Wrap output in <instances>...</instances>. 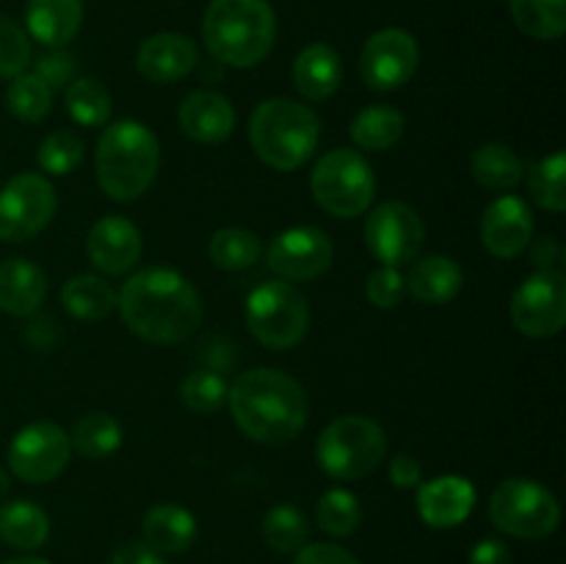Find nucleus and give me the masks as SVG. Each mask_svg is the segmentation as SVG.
Here are the masks:
<instances>
[{"label": "nucleus", "mask_w": 566, "mask_h": 564, "mask_svg": "<svg viewBox=\"0 0 566 564\" xmlns=\"http://www.w3.org/2000/svg\"><path fill=\"white\" fill-rule=\"evenodd\" d=\"M470 171L481 186L492 188V191H509V188L520 186L525 175L523 160L506 144H484L475 149L470 158Z\"/></svg>", "instance_id": "29"}, {"label": "nucleus", "mask_w": 566, "mask_h": 564, "mask_svg": "<svg viewBox=\"0 0 566 564\" xmlns=\"http://www.w3.org/2000/svg\"><path fill=\"white\" fill-rule=\"evenodd\" d=\"M202 36L216 61L235 70L258 66L276 39V17L269 0H210Z\"/></svg>", "instance_id": "4"}, {"label": "nucleus", "mask_w": 566, "mask_h": 564, "mask_svg": "<svg viewBox=\"0 0 566 564\" xmlns=\"http://www.w3.org/2000/svg\"><path fill=\"white\" fill-rule=\"evenodd\" d=\"M335 247L324 230L313 224L287 227L269 243V265L285 282H313L329 271Z\"/></svg>", "instance_id": "15"}, {"label": "nucleus", "mask_w": 566, "mask_h": 564, "mask_svg": "<svg viewBox=\"0 0 566 564\" xmlns=\"http://www.w3.org/2000/svg\"><path fill=\"white\" fill-rule=\"evenodd\" d=\"M260 252H263L260 238L252 230H243V227H224L208 243L210 260L224 271L252 269L260 260Z\"/></svg>", "instance_id": "33"}, {"label": "nucleus", "mask_w": 566, "mask_h": 564, "mask_svg": "<svg viewBox=\"0 0 566 564\" xmlns=\"http://www.w3.org/2000/svg\"><path fill=\"white\" fill-rule=\"evenodd\" d=\"M343 61L332 44L315 42L304 48L293 61V83L310 103H324L340 88Z\"/></svg>", "instance_id": "22"}, {"label": "nucleus", "mask_w": 566, "mask_h": 564, "mask_svg": "<svg viewBox=\"0 0 566 564\" xmlns=\"http://www.w3.org/2000/svg\"><path fill=\"white\" fill-rule=\"evenodd\" d=\"M75 55L64 48H50V53L36 59V75L42 77L50 88L70 86V83L75 81Z\"/></svg>", "instance_id": "42"}, {"label": "nucleus", "mask_w": 566, "mask_h": 564, "mask_svg": "<svg viewBox=\"0 0 566 564\" xmlns=\"http://www.w3.org/2000/svg\"><path fill=\"white\" fill-rule=\"evenodd\" d=\"M365 296L379 310H392L407 296V276L392 265H381L365 282Z\"/></svg>", "instance_id": "41"}, {"label": "nucleus", "mask_w": 566, "mask_h": 564, "mask_svg": "<svg viewBox=\"0 0 566 564\" xmlns=\"http://www.w3.org/2000/svg\"><path fill=\"white\" fill-rule=\"evenodd\" d=\"M39 169L48 175L66 177L77 169L83 160V138L75 130H53L50 136L42 138L36 149Z\"/></svg>", "instance_id": "39"}, {"label": "nucleus", "mask_w": 566, "mask_h": 564, "mask_svg": "<svg viewBox=\"0 0 566 564\" xmlns=\"http://www.w3.org/2000/svg\"><path fill=\"white\" fill-rule=\"evenodd\" d=\"M144 542L153 551L186 553L197 540V518L180 503H155L142 520Z\"/></svg>", "instance_id": "25"}, {"label": "nucleus", "mask_w": 566, "mask_h": 564, "mask_svg": "<svg viewBox=\"0 0 566 564\" xmlns=\"http://www.w3.org/2000/svg\"><path fill=\"white\" fill-rule=\"evenodd\" d=\"M528 191L539 208L551 213L566 210V155L553 153L542 158L528 175Z\"/></svg>", "instance_id": "37"}, {"label": "nucleus", "mask_w": 566, "mask_h": 564, "mask_svg": "<svg viewBox=\"0 0 566 564\" xmlns=\"http://www.w3.org/2000/svg\"><path fill=\"white\" fill-rule=\"evenodd\" d=\"M490 520L501 534L545 540L562 523L558 498L534 479H506L490 498Z\"/></svg>", "instance_id": "9"}, {"label": "nucleus", "mask_w": 566, "mask_h": 564, "mask_svg": "<svg viewBox=\"0 0 566 564\" xmlns=\"http://www.w3.org/2000/svg\"><path fill=\"white\" fill-rule=\"evenodd\" d=\"M470 564H512V551L503 540L486 536V540L475 542L470 551Z\"/></svg>", "instance_id": "45"}, {"label": "nucleus", "mask_w": 566, "mask_h": 564, "mask_svg": "<svg viewBox=\"0 0 566 564\" xmlns=\"http://www.w3.org/2000/svg\"><path fill=\"white\" fill-rule=\"evenodd\" d=\"M9 490H11V476L6 473L3 468H0V501H3V498L9 495Z\"/></svg>", "instance_id": "49"}, {"label": "nucleus", "mask_w": 566, "mask_h": 564, "mask_svg": "<svg viewBox=\"0 0 566 564\" xmlns=\"http://www.w3.org/2000/svg\"><path fill=\"white\" fill-rule=\"evenodd\" d=\"M70 457V435L50 420L22 426L9 442V470L25 484H48L59 479Z\"/></svg>", "instance_id": "11"}, {"label": "nucleus", "mask_w": 566, "mask_h": 564, "mask_svg": "<svg viewBox=\"0 0 566 564\" xmlns=\"http://www.w3.org/2000/svg\"><path fill=\"white\" fill-rule=\"evenodd\" d=\"M31 64V39L14 20L0 14V81H11Z\"/></svg>", "instance_id": "40"}, {"label": "nucleus", "mask_w": 566, "mask_h": 564, "mask_svg": "<svg viewBox=\"0 0 566 564\" xmlns=\"http://www.w3.org/2000/svg\"><path fill=\"white\" fill-rule=\"evenodd\" d=\"M86 252L94 269L108 276H122L136 269L142 260V230L125 216H103L88 230Z\"/></svg>", "instance_id": "16"}, {"label": "nucleus", "mask_w": 566, "mask_h": 564, "mask_svg": "<svg viewBox=\"0 0 566 564\" xmlns=\"http://www.w3.org/2000/svg\"><path fill=\"white\" fill-rule=\"evenodd\" d=\"M321 119L313 108L291 97L263 100L249 116V144L265 166L296 171L318 149Z\"/></svg>", "instance_id": "5"}, {"label": "nucleus", "mask_w": 566, "mask_h": 564, "mask_svg": "<svg viewBox=\"0 0 566 564\" xmlns=\"http://www.w3.org/2000/svg\"><path fill=\"white\" fill-rule=\"evenodd\" d=\"M387 457V435L374 418L343 415L335 418L315 442L321 470L337 481H357L374 473Z\"/></svg>", "instance_id": "6"}, {"label": "nucleus", "mask_w": 566, "mask_h": 564, "mask_svg": "<svg viewBox=\"0 0 566 564\" xmlns=\"http://www.w3.org/2000/svg\"><path fill=\"white\" fill-rule=\"evenodd\" d=\"M59 197L53 182L36 171H22L0 188V241L22 243L53 221Z\"/></svg>", "instance_id": "10"}, {"label": "nucleus", "mask_w": 566, "mask_h": 564, "mask_svg": "<svg viewBox=\"0 0 566 564\" xmlns=\"http://www.w3.org/2000/svg\"><path fill=\"white\" fill-rule=\"evenodd\" d=\"M390 481L398 490H415L423 481V468L412 453H398L390 462Z\"/></svg>", "instance_id": "44"}, {"label": "nucleus", "mask_w": 566, "mask_h": 564, "mask_svg": "<svg viewBox=\"0 0 566 564\" xmlns=\"http://www.w3.org/2000/svg\"><path fill=\"white\" fill-rule=\"evenodd\" d=\"M562 258L564 249L553 236L539 238V241L534 243V249H531V260H534L536 271H558L556 265L562 263Z\"/></svg>", "instance_id": "47"}, {"label": "nucleus", "mask_w": 566, "mask_h": 564, "mask_svg": "<svg viewBox=\"0 0 566 564\" xmlns=\"http://www.w3.org/2000/svg\"><path fill=\"white\" fill-rule=\"evenodd\" d=\"M238 429L263 446H285L307 426V396L293 376L276 368L243 370L227 393Z\"/></svg>", "instance_id": "2"}, {"label": "nucleus", "mask_w": 566, "mask_h": 564, "mask_svg": "<svg viewBox=\"0 0 566 564\" xmlns=\"http://www.w3.org/2000/svg\"><path fill=\"white\" fill-rule=\"evenodd\" d=\"M3 564H50V562L42 556H17V558H9V562H3Z\"/></svg>", "instance_id": "48"}, {"label": "nucleus", "mask_w": 566, "mask_h": 564, "mask_svg": "<svg viewBox=\"0 0 566 564\" xmlns=\"http://www.w3.org/2000/svg\"><path fill=\"white\" fill-rule=\"evenodd\" d=\"M25 22L44 48H66L83 25V0H28Z\"/></svg>", "instance_id": "23"}, {"label": "nucleus", "mask_w": 566, "mask_h": 564, "mask_svg": "<svg viewBox=\"0 0 566 564\" xmlns=\"http://www.w3.org/2000/svg\"><path fill=\"white\" fill-rule=\"evenodd\" d=\"M403 127H407V119L401 111L390 105H370L354 116L352 142L365 153H385L401 142Z\"/></svg>", "instance_id": "28"}, {"label": "nucleus", "mask_w": 566, "mask_h": 564, "mask_svg": "<svg viewBox=\"0 0 566 564\" xmlns=\"http://www.w3.org/2000/svg\"><path fill=\"white\" fill-rule=\"evenodd\" d=\"M48 296V276L25 258H9L0 263V310L17 318L39 313Z\"/></svg>", "instance_id": "21"}, {"label": "nucleus", "mask_w": 566, "mask_h": 564, "mask_svg": "<svg viewBox=\"0 0 566 564\" xmlns=\"http://www.w3.org/2000/svg\"><path fill=\"white\" fill-rule=\"evenodd\" d=\"M160 169V144L138 119L105 125L94 153V171L103 194L116 202H136L149 191Z\"/></svg>", "instance_id": "3"}, {"label": "nucleus", "mask_w": 566, "mask_h": 564, "mask_svg": "<svg viewBox=\"0 0 566 564\" xmlns=\"http://www.w3.org/2000/svg\"><path fill=\"white\" fill-rule=\"evenodd\" d=\"M531 238H534V213L528 202L514 194L497 197L481 216V241L495 258H517L531 247Z\"/></svg>", "instance_id": "17"}, {"label": "nucleus", "mask_w": 566, "mask_h": 564, "mask_svg": "<svg viewBox=\"0 0 566 564\" xmlns=\"http://www.w3.org/2000/svg\"><path fill=\"white\" fill-rule=\"evenodd\" d=\"M50 518L33 501H11L0 506V540L17 551H36L48 542Z\"/></svg>", "instance_id": "26"}, {"label": "nucleus", "mask_w": 566, "mask_h": 564, "mask_svg": "<svg viewBox=\"0 0 566 564\" xmlns=\"http://www.w3.org/2000/svg\"><path fill=\"white\" fill-rule=\"evenodd\" d=\"M310 191L318 208L335 219H357L374 202L376 177L363 153L337 147L315 164Z\"/></svg>", "instance_id": "7"}, {"label": "nucleus", "mask_w": 566, "mask_h": 564, "mask_svg": "<svg viewBox=\"0 0 566 564\" xmlns=\"http://www.w3.org/2000/svg\"><path fill=\"white\" fill-rule=\"evenodd\" d=\"M66 111H70L72 122H77L81 127H103L111 122V94L97 77H75V81L66 86L64 94Z\"/></svg>", "instance_id": "32"}, {"label": "nucleus", "mask_w": 566, "mask_h": 564, "mask_svg": "<svg viewBox=\"0 0 566 564\" xmlns=\"http://www.w3.org/2000/svg\"><path fill=\"white\" fill-rule=\"evenodd\" d=\"M61 304L77 321H103L116 310V291L103 276L77 274L61 288Z\"/></svg>", "instance_id": "27"}, {"label": "nucleus", "mask_w": 566, "mask_h": 564, "mask_svg": "<svg viewBox=\"0 0 566 564\" xmlns=\"http://www.w3.org/2000/svg\"><path fill=\"white\" fill-rule=\"evenodd\" d=\"M418 61L420 50L412 33L401 31V28H385L365 42L363 55H359V72L374 92H396L403 83L412 81L418 72Z\"/></svg>", "instance_id": "14"}, {"label": "nucleus", "mask_w": 566, "mask_h": 564, "mask_svg": "<svg viewBox=\"0 0 566 564\" xmlns=\"http://www.w3.org/2000/svg\"><path fill=\"white\" fill-rule=\"evenodd\" d=\"M520 31L531 39L553 42L566 31V0H509Z\"/></svg>", "instance_id": "31"}, {"label": "nucleus", "mask_w": 566, "mask_h": 564, "mask_svg": "<svg viewBox=\"0 0 566 564\" xmlns=\"http://www.w3.org/2000/svg\"><path fill=\"white\" fill-rule=\"evenodd\" d=\"M116 310L127 330L155 346L191 337L202 324V296L175 269H144L116 293Z\"/></svg>", "instance_id": "1"}, {"label": "nucleus", "mask_w": 566, "mask_h": 564, "mask_svg": "<svg viewBox=\"0 0 566 564\" xmlns=\"http://www.w3.org/2000/svg\"><path fill=\"white\" fill-rule=\"evenodd\" d=\"M122 424L108 412H86L70 431V446L86 459H105L122 446Z\"/></svg>", "instance_id": "30"}, {"label": "nucleus", "mask_w": 566, "mask_h": 564, "mask_svg": "<svg viewBox=\"0 0 566 564\" xmlns=\"http://www.w3.org/2000/svg\"><path fill=\"white\" fill-rule=\"evenodd\" d=\"M475 487L464 476L446 473L418 484V514L431 529H457L473 514Z\"/></svg>", "instance_id": "18"}, {"label": "nucleus", "mask_w": 566, "mask_h": 564, "mask_svg": "<svg viewBox=\"0 0 566 564\" xmlns=\"http://www.w3.org/2000/svg\"><path fill=\"white\" fill-rule=\"evenodd\" d=\"M227 393H230V385H227L224 376L213 368L191 370L180 385L182 404L197 415L219 412L227 404Z\"/></svg>", "instance_id": "38"}, {"label": "nucleus", "mask_w": 566, "mask_h": 564, "mask_svg": "<svg viewBox=\"0 0 566 564\" xmlns=\"http://www.w3.org/2000/svg\"><path fill=\"white\" fill-rule=\"evenodd\" d=\"M199 64V50L182 33H155L138 48L136 66L149 83H177Z\"/></svg>", "instance_id": "20"}, {"label": "nucleus", "mask_w": 566, "mask_h": 564, "mask_svg": "<svg viewBox=\"0 0 566 564\" xmlns=\"http://www.w3.org/2000/svg\"><path fill=\"white\" fill-rule=\"evenodd\" d=\"M6 105L22 122H42L53 108V88L36 72H20L6 88Z\"/></svg>", "instance_id": "35"}, {"label": "nucleus", "mask_w": 566, "mask_h": 564, "mask_svg": "<svg viewBox=\"0 0 566 564\" xmlns=\"http://www.w3.org/2000/svg\"><path fill=\"white\" fill-rule=\"evenodd\" d=\"M260 531H263V540L271 551L296 553L298 547L307 545L310 523L302 509L291 506V503H280V506H271L265 512Z\"/></svg>", "instance_id": "34"}, {"label": "nucleus", "mask_w": 566, "mask_h": 564, "mask_svg": "<svg viewBox=\"0 0 566 564\" xmlns=\"http://www.w3.org/2000/svg\"><path fill=\"white\" fill-rule=\"evenodd\" d=\"M235 108L224 94L213 88H199L182 100L177 111L182 133L199 144H221L235 130Z\"/></svg>", "instance_id": "19"}, {"label": "nucleus", "mask_w": 566, "mask_h": 564, "mask_svg": "<svg viewBox=\"0 0 566 564\" xmlns=\"http://www.w3.org/2000/svg\"><path fill=\"white\" fill-rule=\"evenodd\" d=\"M462 282L464 274L457 260H451L448 254H429L412 265L407 276V291H412L420 304L442 307L459 296Z\"/></svg>", "instance_id": "24"}, {"label": "nucleus", "mask_w": 566, "mask_h": 564, "mask_svg": "<svg viewBox=\"0 0 566 564\" xmlns=\"http://www.w3.org/2000/svg\"><path fill=\"white\" fill-rule=\"evenodd\" d=\"M426 227L418 210L398 199H387L370 210L365 221V243L381 265H407L420 254Z\"/></svg>", "instance_id": "12"}, {"label": "nucleus", "mask_w": 566, "mask_h": 564, "mask_svg": "<svg viewBox=\"0 0 566 564\" xmlns=\"http://www.w3.org/2000/svg\"><path fill=\"white\" fill-rule=\"evenodd\" d=\"M315 518H318L324 534L343 540V536H352L357 531L359 520H363V506H359V498L354 492L332 487L318 498Z\"/></svg>", "instance_id": "36"}, {"label": "nucleus", "mask_w": 566, "mask_h": 564, "mask_svg": "<svg viewBox=\"0 0 566 564\" xmlns=\"http://www.w3.org/2000/svg\"><path fill=\"white\" fill-rule=\"evenodd\" d=\"M108 564H166L164 556L158 551L147 545V542H125L122 547H116V553L111 556Z\"/></svg>", "instance_id": "46"}, {"label": "nucleus", "mask_w": 566, "mask_h": 564, "mask_svg": "<svg viewBox=\"0 0 566 564\" xmlns=\"http://www.w3.org/2000/svg\"><path fill=\"white\" fill-rule=\"evenodd\" d=\"M247 326L265 348H274V352L293 348L307 335V299L285 280L263 282L247 299Z\"/></svg>", "instance_id": "8"}, {"label": "nucleus", "mask_w": 566, "mask_h": 564, "mask_svg": "<svg viewBox=\"0 0 566 564\" xmlns=\"http://www.w3.org/2000/svg\"><path fill=\"white\" fill-rule=\"evenodd\" d=\"M293 564H359V558L335 542H313L298 547Z\"/></svg>", "instance_id": "43"}, {"label": "nucleus", "mask_w": 566, "mask_h": 564, "mask_svg": "<svg viewBox=\"0 0 566 564\" xmlns=\"http://www.w3.org/2000/svg\"><path fill=\"white\" fill-rule=\"evenodd\" d=\"M512 324L528 337H553L566 324V280L562 271H534L512 296Z\"/></svg>", "instance_id": "13"}]
</instances>
